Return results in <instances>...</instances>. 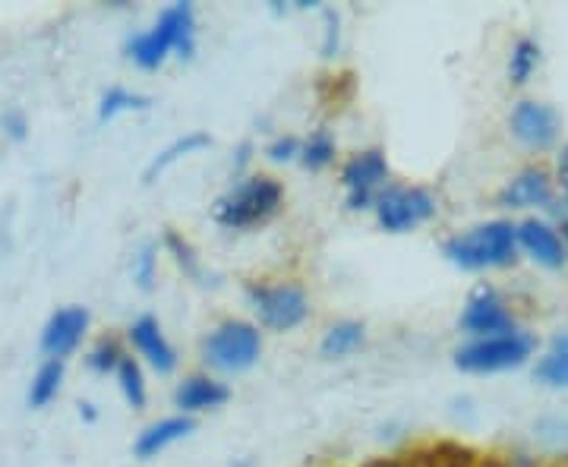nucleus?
<instances>
[{"label": "nucleus", "mask_w": 568, "mask_h": 467, "mask_svg": "<svg viewBox=\"0 0 568 467\" xmlns=\"http://www.w3.org/2000/svg\"><path fill=\"white\" fill-rule=\"evenodd\" d=\"M196 51V10L193 3H171L159 22L126 41V58L142 70H159L171 54L193 58Z\"/></svg>", "instance_id": "nucleus-1"}, {"label": "nucleus", "mask_w": 568, "mask_h": 467, "mask_svg": "<svg viewBox=\"0 0 568 467\" xmlns=\"http://www.w3.org/2000/svg\"><path fill=\"white\" fill-rule=\"evenodd\" d=\"M443 256L465 272L506 268L518 260V224L496 219V222L467 227L462 234L448 237L443 244Z\"/></svg>", "instance_id": "nucleus-2"}, {"label": "nucleus", "mask_w": 568, "mask_h": 467, "mask_svg": "<svg viewBox=\"0 0 568 467\" xmlns=\"http://www.w3.org/2000/svg\"><path fill=\"white\" fill-rule=\"evenodd\" d=\"M284 203L282 183L268 174H250L241 183H234L212 205V219L231 231H246L256 224L268 222Z\"/></svg>", "instance_id": "nucleus-3"}, {"label": "nucleus", "mask_w": 568, "mask_h": 467, "mask_svg": "<svg viewBox=\"0 0 568 467\" xmlns=\"http://www.w3.org/2000/svg\"><path fill=\"white\" fill-rule=\"evenodd\" d=\"M263 357V332L246 319H224L203 342V361L215 373H246Z\"/></svg>", "instance_id": "nucleus-4"}, {"label": "nucleus", "mask_w": 568, "mask_h": 467, "mask_svg": "<svg viewBox=\"0 0 568 467\" xmlns=\"http://www.w3.org/2000/svg\"><path fill=\"white\" fill-rule=\"evenodd\" d=\"M534 354V338L528 332H506V335H493V338H474L455 351V366L462 373H503L515 366L528 364Z\"/></svg>", "instance_id": "nucleus-5"}, {"label": "nucleus", "mask_w": 568, "mask_h": 467, "mask_svg": "<svg viewBox=\"0 0 568 467\" xmlns=\"http://www.w3.org/2000/svg\"><path fill=\"white\" fill-rule=\"evenodd\" d=\"M376 222L388 234H410L420 224L433 222L439 205L436 196L424 186H405V183H388L386 190L376 196Z\"/></svg>", "instance_id": "nucleus-6"}, {"label": "nucleus", "mask_w": 568, "mask_h": 467, "mask_svg": "<svg viewBox=\"0 0 568 467\" xmlns=\"http://www.w3.org/2000/svg\"><path fill=\"white\" fill-rule=\"evenodd\" d=\"M246 297L253 313L260 316V325L268 332H291L306 323L310 316V297L301 285L294 282H278V285H250Z\"/></svg>", "instance_id": "nucleus-7"}, {"label": "nucleus", "mask_w": 568, "mask_h": 467, "mask_svg": "<svg viewBox=\"0 0 568 467\" xmlns=\"http://www.w3.org/2000/svg\"><path fill=\"white\" fill-rule=\"evenodd\" d=\"M342 186L354 212L373 209L376 196L388 186V159L383 149H364L351 155L342 167Z\"/></svg>", "instance_id": "nucleus-8"}, {"label": "nucleus", "mask_w": 568, "mask_h": 467, "mask_svg": "<svg viewBox=\"0 0 568 467\" xmlns=\"http://www.w3.org/2000/svg\"><path fill=\"white\" fill-rule=\"evenodd\" d=\"M458 325L470 338H493V335L515 332V316L508 313L506 301H503V294L496 287L480 285L467 297Z\"/></svg>", "instance_id": "nucleus-9"}, {"label": "nucleus", "mask_w": 568, "mask_h": 467, "mask_svg": "<svg viewBox=\"0 0 568 467\" xmlns=\"http://www.w3.org/2000/svg\"><path fill=\"white\" fill-rule=\"evenodd\" d=\"M508 126H511V136H515L518 143L528 145L534 152H544V149H552V145H556L559 130H562V121H559L556 108L525 99V102H518L511 108Z\"/></svg>", "instance_id": "nucleus-10"}, {"label": "nucleus", "mask_w": 568, "mask_h": 467, "mask_svg": "<svg viewBox=\"0 0 568 467\" xmlns=\"http://www.w3.org/2000/svg\"><path fill=\"white\" fill-rule=\"evenodd\" d=\"M89 323H92V316L85 306H61L58 313H51V319L41 328V354L48 361H67L82 345Z\"/></svg>", "instance_id": "nucleus-11"}, {"label": "nucleus", "mask_w": 568, "mask_h": 467, "mask_svg": "<svg viewBox=\"0 0 568 467\" xmlns=\"http://www.w3.org/2000/svg\"><path fill=\"white\" fill-rule=\"evenodd\" d=\"M126 338H130V345L136 347V354H140L145 364L152 366L155 373H174L178 369V351L174 345L168 342V335L162 332V323L155 319V316H140V319H133L130 328H126Z\"/></svg>", "instance_id": "nucleus-12"}, {"label": "nucleus", "mask_w": 568, "mask_h": 467, "mask_svg": "<svg viewBox=\"0 0 568 467\" xmlns=\"http://www.w3.org/2000/svg\"><path fill=\"white\" fill-rule=\"evenodd\" d=\"M518 250H525L530 260L544 268H562L568 260L562 234L540 219H528V222L518 224Z\"/></svg>", "instance_id": "nucleus-13"}, {"label": "nucleus", "mask_w": 568, "mask_h": 467, "mask_svg": "<svg viewBox=\"0 0 568 467\" xmlns=\"http://www.w3.org/2000/svg\"><path fill=\"white\" fill-rule=\"evenodd\" d=\"M552 203V177L544 167H525L499 190V205L506 209H544Z\"/></svg>", "instance_id": "nucleus-14"}, {"label": "nucleus", "mask_w": 568, "mask_h": 467, "mask_svg": "<svg viewBox=\"0 0 568 467\" xmlns=\"http://www.w3.org/2000/svg\"><path fill=\"white\" fill-rule=\"evenodd\" d=\"M227 398H231V388L224 386V383H219L215 376H209V373L186 376L181 386L174 388V405H178V410L186 414V417L227 405Z\"/></svg>", "instance_id": "nucleus-15"}, {"label": "nucleus", "mask_w": 568, "mask_h": 467, "mask_svg": "<svg viewBox=\"0 0 568 467\" xmlns=\"http://www.w3.org/2000/svg\"><path fill=\"white\" fill-rule=\"evenodd\" d=\"M196 429V420L186 417V414H174V417H164V420H155L149 427L142 429L133 443V455L140 461H149V458H159L164 448H171L174 443L186 439L190 433Z\"/></svg>", "instance_id": "nucleus-16"}, {"label": "nucleus", "mask_w": 568, "mask_h": 467, "mask_svg": "<svg viewBox=\"0 0 568 467\" xmlns=\"http://www.w3.org/2000/svg\"><path fill=\"white\" fill-rule=\"evenodd\" d=\"M209 145H212V136L203 133V130H190V133H183V136H178L174 143L164 145L162 152L149 162V167H145V183H155L168 167H174V164L183 162V159H190V155L203 152V149H209Z\"/></svg>", "instance_id": "nucleus-17"}, {"label": "nucleus", "mask_w": 568, "mask_h": 467, "mask_svg": "<svg viewBox=\"0 0 568 467\" xmlns=\"http://www.w3.org/2000/svg\"><path fill=\"white\" fill-rule=\"evenodd\" d=\"M407 461L414 467H477V451L462 443L443 439V443L417 448Z\"/></svg>", "instance_id": "nucleus-18"}, {"label": "nucleus", "mask_w": 568, "mask_h": 467, "mask_svg": "<svg viewBox=\"0 0 568 467\" xmlns=\"http://www.w3.org/2000/svg\"><path fill=\"white\" fill-rule=\"evenodd\" d=\"M63 376H67V364L63 361H44V364L36 369L32 383H29V392H26V402L32 410H41L48 407L63 388Z\"/></svg>", "instance_id": "nucleus-19"}, {"label": "nucleus", "mask_w": 568, "mask_h": 467, "mask_svg": "<svg viewBox=\"0 0 568 467\" xmlns=\"http://www.w3.org/2000/svg\"><path fill=\"white\" fill-rule=\"evenodd\" d=\"M366 342V328L364 323H357V319H345V323H335L325 328L323 342H320V351H323V357L328 361H342L347 354H354L357 347Z\"/></svg>", "instance_id": "nucleus-20"}, {"label": "nucleus", "mask_w": 568, "mask_h": 467, "mask_svg": "<svg viewBox=\"0 0 568 467\" xmlns=\"http://www.w3.org/2000/svg\"><path fill=\"white\" fill-rule=\"evenodd\" d=\"M114 376H118V386H121V395L126 398V405L133 407V410H142L145 402H149V388H145V373H142L140 361L123 354Z\"/></svg>", "instance_id": "nucleus-21"}, {"label": "nucleus", "mask_w": 568, "mask_h": 467, "mask_svg": "<svg viewBox=\"0 0 568 467\" xmlns=\"http://www.w3.org/2000/svg\"><path fill=\"white\" fill-rule=\"evenodd\" d=\"M149 104H152V99L142 95V92L123 89V85H111L102 95V102H99V121L108 123L114 121V118H121V114H126V111H145Z\"/></svg>", "instance_id": "nucleus-22"}, {"label": "nucleus", "mask_w": 568, "mask_h": 467, "mask_svg": "<svg viewBox=\"0 0 568 467\" xmlns=\"http://www.w3.org/2000/svg\"><path fill=\"white\" fill-rule=\"evenodd\" d=\"M540 67V44L534 39H518L511 44L508 54V82L511 85H525Z\"/></svg>", "instance_id": "nucleus-23"}, {"label": "nucleus", "mask_w": 568, "mask_h": 467, "mask_svg": "<svg viewBox=\"0 0 568 467\" xmlns=\"http://www.w3.org/2000/svg\"><path fill=\"white\" fill-rule=\"evenodd\" d=\"M335 152H338L335 136L325 126H320V130H313L304 143H301V159L297 162L304 164L306 171H323V167L335 162Z\"/></svg>", "instance_id": "nucleus-24"}, {"label": "nucleus", "mask_w": 568, "mask_h": 467, "mask_svg": "<svg viewBox=\"0 0 568 467\" xmlns=\"http://www.w3.org/2000/svg\"><path fill=\"white\" fill-rule=\"evenodd\" d=\"M164 246L171 250L174 263L181 265L186 278H193V282H203V263H200V256H196V250L190 246V241H183L178 231H168V234H164Z\"/></svg>", "instance_id": "nucleus-25"}, {"label": "nucleus", "mask_w": 568, "mask_h": 467, "mask_svg": "<svg viewBox=\"0 0 568 467\" xmlns=\"http://www.w3.org/2000/svg\"><path fill=\"white\" fill-rule=\"evenodd\" d=\"M123 361V347L118 338H102L99 345L89 351V357H85V366L92 369V373H102V376H108V373H114L118 369V364Z\"/></svg>", "instance_id": "nucleus-26"}, {"label": "nucleus", "mask_w": 568, "mask_h": 467, "mask_svg": "<svg viewBox=\"0 0 568 467\" xmlns=\"http://www.w3.org/2000/svg\"><path fill=\"white\" fill-rule=\"evenodd\" d=\"M130 272H133V282L140 291H152L155 287V278H159V246L155 244H145L133 256V265H130Z\"/></svg>", "instance_id": "nucleus-27"}, {"label": "nucleus", "mask_w": 568, "mask_h": 467, "mask_svg": "<svg viewBox=\"0 0 568 467\" xmlns=\"http://www.w3.org/2000/svg\"><path fill=\"white\" fill-rule=\"evenodd\" d=\"M534 379L549 388H568V357H559L549 351L547 357H540L534 366Z\"/></svg>", "instance_id": "nucleus-28"}, {"label": "nucleus", "mask_w": 568, "mask_h": 467, "mask_svg": "<svg viewBox=\"0 0 568 467\" xmlns=\"http://www.w3.org/2000/svg\"><path fill=\"white\" fill-rule=\"evenodd\" d=\"M301 143H304V140H297V136H278V140L268 143L265 155H268V162L275 164L297 162V159H301Z\"/></svg>", "instance_id": "nucleus-29"}, {"label": "nucleus", "mask_w": 568, "mask_h": 467, "mask_svg": "<svg viewBox=\"0 0 568 467\" xmlns=\"http://www.w3.org/2000/svg\"><path fill=\"white\" fill-rule=\"evenodd\" d=\"M325 39H323V58H335L338 44H342V17L335 10H325Z\"/></svg>", "instance_id": "nucleus-30"}, {"label": "nucleus", "mask_w": 568, "mask_h": 467, "mask_svg": "<svg viewBox=\"0 0 568 467\" xmlns=\"http://www.w3.org/2000/svg\"><path fill=\"white\" fill-rule=\"evenodd\" d=\"M0 126H3V133H7L10 140H26V130H29V121H26V114H22V111H17V108H10V111L3 114V121H0Z\"/></svg>", "instance_id": "nucleus-31"}, {"label": "nucleus", "mask_w": 568, "mask_h": 467, "mask_svg": "<svg viewBox=\"0 0 568 467\" xmlns=\"http://www.w3.org/2000/svg\"><path fill=\"white\" fill-rule=\"evenodd\" d=\"M556 181H559V190H562V196H566L568 203V143L562 145L559 162H556Z\"/></svg>", "instance_id": "nucleus-32"}, {"label": "nucleus", "mask_w": 568, "mask_h": 467, "mask_svg": "<svg viewBox=\"0 0 568 467\" xmlns=\"http://www.w3.org/2000/svg\"><path fill=\"white\" fill-rule=\"evenodd\" d=\"M549 351H552V354H559V357H568V332H559V335H552V342H549Z\"/></svg>", "instance_id": "nucleus-33"}, {"label": "nucleus", "mask_w": 568, "mask_h": 467, "mask_svg": "<svg viewBox=\"0 0 568 467\" xmlns=\"http://www.w3.org/2000/svg\"><path fill=\"white\" fill-rule=\"evenodd\" d=\"M364 467H414L407 458H373Z\"/></svg>", "instance_id": "nucleus-34"}, {"label": "nucleus", "mask_w": 568, "mask_h": 467, "mask_svg": "<svg viewBox=\"0 0 568 467\" xmlns=\"http://www.w3.org/2000/svg\"><path fill=\"white\" fill-rule=\"evenodd\" d=\"M80 414L85 417V420H95V417H99V414H95V405H89V402H82Z\"/></svg>", "instance_id": "nucleus-35"}, {"label": "nucleus", "mask_w": 568, "mask_h": 467, "mask_svg": "<svg viewBox=\"0 0 568 467\" xmlns=\"http://www.w3.org/2000/svg\"><path fill=\"white\" fill-rule=\"evenodd\" d=\"M562 241H566V250H568V222H562Z\"/></svg>", "instance_id": "nucleus-36"}, {"label": "nucleus", "mask_w": 568, "mask_h": 467, "mask_svg": "<svg viewBox=\"0 0 568 467\" xmlns=\"http://www.w3.org/2000/svg\"><path fill=\"white\" fill-rule=\"evenodd\" d=\"M477 467H503V465H496V461H487V465H477Z\"/></svg>", "instance_id": "nucleus-37"}]
</instances>
